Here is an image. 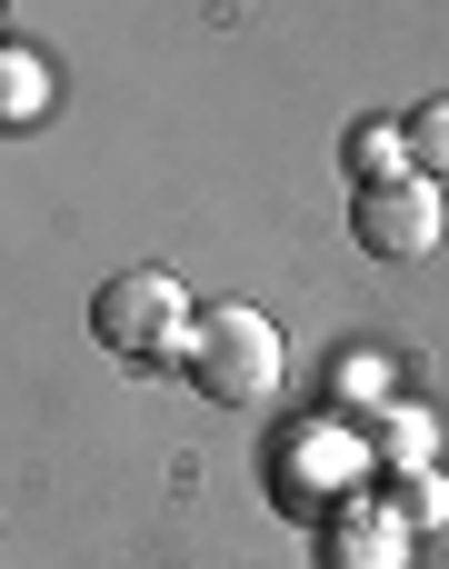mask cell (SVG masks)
Here are the masks:
<instances>
[{"label":"cell","mask_w":449,"mask_h":569,"mask_svg":"<svg viewBox=\"0 0 449 569\" xmlns=\"http://www.w3.org/2000/svg\"><path fill=\"white\" fill-rule=\"evenodd\" d=\"M350 230H360V250H370V260H430V240H440V200H430V180L410 170V180L360 190Z\"/></svg>","instance_id":"cell-3"},{"label":"cell","mask_w":449,"mask_h":569,"mask_svg":"<svg viewBox=\"0 0 449 569\" xmlns=\"http://www.w3.org/2000/svg\"><path fill=\"white\" fill-rule=\"evenodd\" d=\"M350 180H360V190L410 180V120H360V130H350Z\"/></svg>","instance_id":"cell-4"},{"label":"cell","mask_w":449,"mask_h":569,"mask_svg":"<svg viewBox=\"0 0 449 569\" xmlns=\"http://www.w3.org/2000/svg\"><path fill=\"white\" fill-rule=\"evenodd\" d=\"M190 390L200 400H220V410H260L270 390H280V330L260 320V310H200V330H190Z\"/></svg>","instance_id":"cell-1"},{"label":"cell","mask_w":449,"mask_h":569,"mask_svg":"<svg viewBox=\"0 0 449 569\" xmlns=\"http://www.w3.org/2000/svg\"><path fill=\"white\" fill-rule=\"evenodd\" d=\"M410 170H420V180L449 170V100H420V110H410Z\"/></svg>","instance_id":"cell-5"},{"label":"cell","mask_w":449,"mask_h":569,"mask_svg":"<svg viewBox=\"0 0 449 569\" xmlns=\"http://www.w3.org/2000/svg\"><path fill=\"white\" fill-rule=\"evenodd\" d=\"M190 330H200V310H190V290H180L170 270H120V280L90 300V340L120 350V360H180Z\"/></svg>","instance_id":"cell-2"}]
</instances>
